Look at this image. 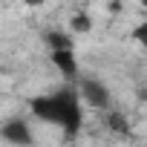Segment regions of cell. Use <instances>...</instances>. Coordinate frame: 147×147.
Here are the masks:
<instances>
[{
    "label": "cell",
    "instance_id": "7a4b0ae2",
    "mask_svg": "<svg viewBox=\"0 0 147 147\" xmlns=\"http://www.w3.org/2000/svg\"><path fill=\"white\" fill-rule=\"evenodd\" d=\"M78 95H81V101L87 104V107H92V110H110V90L98 81V78H84L81 84H78Z\"/></svg>",
    "mask_w": 147,
    "mask_h": 147
},
{
    "label": "cell",
    "instance_id": "277c9868",
    "mask_svg": "<svg viewBox=\"0 0 147 147\" xmlns=\"http://www.w3.org/2000/svg\"><path fill=\"white\" fill-rule=\"evenodd\" d=\"M0 136H3V141H12V144L32 141V133H29V127H26V124H20V121H15V124H6Z\"/></svg>",
    "mask_w": 147,
    "mask_h": 147
},
{
    "label": "cell",
    "instance_id": "8992f818",
    "mask_svg": "<svg viewBox=\"0 0 147 147\" xmlns=\"http://www.w3.org/2000/svg\"><path fill=\"white\" fill-rule=\"evenodd\" d=\"M130 38H133V43H136V46H141V49H147V18H144V20H138V23L133 26V32H130Z\"/></svg>",
    "mask_w": 147,
    "mask_h": 147
},
{
    "label": "cell",
    "instance_id": "52a82bcc",
    "mask_svg": "<svg viewBox=\"0 0 147 147\" xmlns=\"http://www.w3.org/2000/svg\"><path fill=\"white\" fill-rule=\"evenodd\" d=\"M46 0H23V6H29V9H38V6H43Z\"/></svg>",
    "mask_w": 147,
    "mask_h": 147
},
{
    "label": "cell",
    "instance_id": "5b68a950",
    "mask_svg": "<svg viewBox=\"0 0 147 147\" xmlns=\"http://www.w3.org/2000/svg\"><path fill=\"white\" fill-rule=\"evenodd\" d=\"M69 32H75V35H84V32H92V18L78 12V15H72L69 18Z\"/></svg>",
    "mask_w": 147,
    "mask_h": 147
},
{
    "label": "cell",
    "instance_id": "ba28073f",
    "mask_svg": "<svg viewBox=\"0 0 147 147\" xmlns=\"http://www.w3.org/2000/svg\"><path fill=\"white\" fill-rule=\"evenodd\" d=\"M138 6H141V9H144V12H147V0H138Z\"/></svg>",
    "mask_w": 147,
    "mask_h": 147
},
{
    "label": "cell",
    "instance_id": "3957f363",
    "mask_svg": "<svg viewBox=\"0 0 147 147\" xmlns=\"http://www.w3.org/2000/svg\"><path fill=\"white\" fill-rule=\"evenodd\" d=\"M49 61H52V66L61 72L63 78H75L78 75V61H75V52L72 49H52Z\"/></svg>",
    "mask_w": 147,
    "mask_h": 147
},
{
    "label": "cell",
    "instance_id": "6da1fadb",
    "mask_svg": "<svg viewBox=\"0 0 147 147\" xmlns=\"http://www.w3.org/2000/svg\"><path fill=\"white\" fill-rule=\"evenodd\" d=\"M78 101H81L78 92H58V95L35 98L32 101V115L40 118L43 124H55V127H78L81 124Z\"/></svg>",
    "mask_w": 147,
    "mask_h": 147
}]
</instances>
